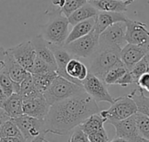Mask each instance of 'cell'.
I'll return each mask as SVG.
<instances>
[{
  "mask_svg": "<svg viewBox=\"0 0 149 142\" xmlns=\"http://www.w3.org/2000/svg\"><path fill=\"white\" fill-rule=\"evenodd\" d=\"M130 72L131 74L133 75L134 79V81H135V84L137 85V82L139 80V79L141 78V76H142L143 74L149 72L148 65V63L146 61V59L143 58L141 60H140L131 70H130Z\"/></svg>",
  "mask_w": 149,
  "mask_h": 142,
  "instance_id": "obj_33",
  "label": "cell"
},
{
  "mask_svg": "<svg viewBox=\"0 0 149 142\" xmlns=\"http://www.w3.org/2000/svg\"><path fill=\"white\" fill-rule=\"evenodd\" d=\"M66 72L72 79L82 83V81L87 77L89 71L81 61L72 58L66 65Z\"/></svg>",
  "mask_w": 149,
  "mask_h": 142,
  "instance_id": "obj_23",
  "label": "cell"
},
{
  "mask_svg": "<svg viewBox=\"0 0 149 142\" xmlns=\"http://www.w3.org/2000/svg\"><path fill=\"white\" fill-rule=\"evenodd\" d=\"M12 120L17 124L26 142H31L42 133L46 132L44 120H38L25 114Z\"/></svg>",
  "mask_w": 149,
  "mask_h": 142,
  "instance_id": "obj_8",
  "label": "cell"
},
{
  "mask_svg": "<svg viewBox=\"0 0 149 142\" xmlns=\"http://www.w3.org/2000/svg\"><path fill=\"white\" fill-rule=\"evenodd\" d=\"M0 86H2L7 97L12 95L13 93H19V84L11 79V78L9 76L8 72L4 68L0 72Z\"/></svg>",
  "mask_w": 149,
  "mask_h": 142,
  "instance_id": "obj_29",
  "label": "cell"
},
{
  "mask_svg": "<svg viewBox=\"0 0 149 142\" xmlns=\"http://www.w3.org/2000/svg\"><path fill=\"white\" fill-rule=\"evenodd\" d=\"M8 97L6 96V94L4 93V92H3V88H2V86H0V102H2V101H3L4 100H6Z\"/></svg>",
  "mask_w": 149,
  "mask_h": 142,
  "instance_id": "obj_41",
  "label": "cell"
},
{
  "mask_svg": "<svg viewBox=\"0 0 149 142\" xmlns=\"http://www.w3.org/2000/svg\"><path fill=\"white\" fill-rule=\"evenodd\" d=\"M121 49L114 46L99 45L96 52L91 57L89 72L103 80L107 72L120 60Z\"/></svg>",
  "mask_w": 149,
  "mask_h": 142,
  "instance_id": "obj_3",
  "label": "cell"
},
{
  "mask_svg": "<svg viewBox=\"0 0 149 142\" xmlns=\"http://www.w3.org/2000/svg\"><path fill=\"white\" fill-rule=\"evenodd\" d=\"M111 125L114 127L116 136L119 138L129 142H149L140 134L136 127L134 115L121 121L112 122Z\"/></svg>",
  "mask_w": 149,
  "mask_h": 142,
  "instance_id": "obj_11",
  "label": "cell"
},
{
  "mask_svg": "<svg viewBox=\"0 0 149 142\" xmlns=\"http://www.w3.org/2000/svg\"><path fill=\"white\" fill-rule=\"evenodd\" d=\"M134 0H88L98 11L107 12H126L127 6H129Z\"/></svg>",
  "mask_w": 149,
  "mask_h": 142,
  "instance_id": "obj_18",
  "label": "cell"
},
{
  "mask_svg": "<svg viewBox=\"0 0 149 142\" xmlns=\"http://www.w3.org/2000/svg\"><path fill=\"white\" fill-rule=\"evenodd\" d=\"M4 69L8 72L9 76L11 79L18 84L22 82L24 79L28 72L24 69L14 58L13 55L10 52L8 49H6V56H5V66Z\"/></svg>",
  "mask_w": 149,
  "mask_h": 142,
  "instance_id": "obj_20",
  "label": "cell"
},
{
  "mask_svg": "<svg viewBox=\"0 0 149 142\" xmlns=\"http://www.w3.org/2000/svg\"><path fill=\"white\" fill-rule=\"evenodd\" d=\"M111 105L110 108L100 112V116L109 124L124 120L138 113L135 102L128 94L115 99Z\"/></svg>",
  "mask_w": 149,
  "mask_h": 142,
  "instance_id": "obj_5",
  "label": "cell"
},
{
  "mask_svg": "<svg viewBox=\"0 0 149 142\" xmlns=\"http://www.w3.org/2000/svg\"><path fill=\"white\" fill-rule=\"evenodd\" d=\"M137 86L149 93V72H147L141 76L137 82Z\"/></svg>",
  "mask_w": 149,
  "mask_h": 142,
  "instance_id": "obj_37",
  "label": "cell"
},
{
  "mask_svg": "<svg viewBox=\"0 0 149 142\" xmlns=\"http://www.w3.org/2000/svg\"><path fill=\"white\" fill-rule=\"evenodd\" d=\"M126 40L127 44L144 45L149 47V31L147 24L136 20H132L127 17L125 21Z\"/></svg>",
  "mask_w": 149,
  "mask_h": 142,
  "instance_id": "obj_10",
  "label": "cell"
},
{
  "mask_svg": "<svg viewBox=\"0 0 149 142\" xmlns=\"http://www.w3.org/2000/svg\"><path fill=\"white\" fill-rule=\"evenodd\" d=\"M5 56H6V49L3 46H0V72L5 66Z\"/></svg>",
  "mask_w": 149,
  "mask_h": 142,
  "instance_id": "obj_38",
  "label": "cell"
},
{
  "mask_svg": "<svg viewBox=\"0 0 149 142\" xmlns=\"http://www.w3.org/2000/svg\"><path fill=\"white\" fill-rule=\"evenodd\" d=\"M135 102L138 113H141L149 118V97L146 96L144 90L138 86L130 94H128Z\"/></svg>",
  "mask_w": 149,
  "mask_h": 142,
  "instance_id": "obj_28",
  "label": "cell"
},
{
  "mask_svg": "<svg viewBox=\"0 0 149 142\" xmlns=\"http://www.w3.org/2000/svg\"><path fill=\"white\" fill-rule=\"evenodd\" d=\"M87 136H88L89 142H108L109 141L108 135L104 127Z\"/></svg>",
  "mask_w": 149,
  "mask_h": 142,
  "instance_id": "obj_34",
  "label": "cell"
},
{
  "mask_svg": "<svg viewBox=\"0 0 149 142\" xmlns=\"http://www.w3.org/2000/svg\"><path fill=\"white\" fill-rule=\"evenodd\" d=\"M47 44H48L49 48L52 50V52H53V55L55 57V60H56V64H57V73H58V75L60 77H63V78H65V79H68L73 83L82 85L81 82L72 79L66 72V65H67L68 62L70 61V59H72L73 57L65 50V48L64 46L51 44L48 42H47Z\"/></svg>",
  "mask_w": 149,
  "mask_h": 142,
  "instance_id": "obj_15",
  "label": "cell"
},
{
  "mask_svg": "<svg viewBox=\"0 0 149 142\" xmlns=\"http://www.w3.org/2000/svg\"><path fill=\"white\" fill-rule=\"evenodd\" d=\"M105 123H106V120L100 116V113H98L88 117L79 127L86 135H89L103 128Z\"/></svg>",
  "mask_w": 149,
  "mask_h": 142,
  "instance_id": "obj_26",
  "label": "cell"
},
{
  "mask_svg": "<svg viewBox=\"0 0 149 142\" xmlns=\"http://www.w3.org/2000/svg\"><path fill=\"white\" fill-rule=\"evenodd\" d=\"M0 107L10 119H15L24 114L23 100L18 93H13L6 100L0 102Z\"/></svg>",
  "mask_w": 149,
  "mask_h": 142,
  "instance_id": "obj_19",
  "label": "cell"
},
{
  "mask_svg": "<svg viewBox=\"0 0 149 142\" xmlns=\"http://www.w3.org/2000/svg\"><path fill=\"white\" fill-rule=\"evenodd\" d=\"M95 31L100 35L107 28L110 27L113 24L118 22H125L127 17L123 12H107V11H99L95 17Z\"/></svg>",
  "mask_w": 149,
  "mask_h": 142,
  "instance_id": "obj_16",
  "label": "cell"
},
{
  "mask_svg": "<svg viewBox=\"0 0 149 142\" xmlns=\"http://www.w3.org/2000/svg\"><path fill=\"white\" fill-rule=\"evenodd\" d=\"M10 118L5 113V112L0 107V127L2 126V124L3 123H4L5 121H7V120H9Z\"/></svg>",
  "mask_w": 149,
  "mask_h": 142,
  "instance_id": "obj_39",
  "label": "cell"
},
{
  "mask_svg": "<svg viewBox=\"0 0 149 142\" xmlns=\"http://www.w3.org/2000/svg\"><path fill=\"white\" fill-rule=\"evenodd\" d=\"M8 50L17 62L28 72L37 57L31 40L24 41L16 46L8 48Z\"/></svg>",
  "mask_w": 149,
  "mask_h": 142,
  "instance_id": "obj_12",
  "label": "cell"
},
{
  "mask_svg": "<svg viewBox=\"0 0 149 142\" xmlns=\"http://www.w3.org/2000/svg\"><path fill=\"white\" fill-rule=\"evenodd\" d=\"M100 45V34L93 28L87 35L65 45V50L75 58L92 57Z\"/></svg>",
  "mask_w": 149,
  "mask_h": 142,
  "instance_id": "obj_6",
  "label": "cell"
},
{
  "mask_svg": "<svg viewBox=\"0 0 149 142\" xmlns=\"http://www.w3.org/2000/svg\"><path fill=\"white\" fill-rule=\"evenodd\" d=\"M134 119L140 134L149 141V118L141 113H136Z\"/></svg>",
  "mask_w": 149,
  "mask_h": 142,
  "instance_id": "obj_31",
  "label": "cell"
},
{
  "mask_svg": "<svg viewBox=\"0 0 149 142\" xmlns=\"http://www.w3.org/2000/svg\"><path fill=\"white\" fill-rule=\"evenodd\" d=\"M34 87L39 92L44 94V93L51 86L52 81L58 76L57 72L52 71L44 73H38V74H31Z\"/></svg>",
  "mask_w": 149,
  "mask_h": 142,
  "instance_id": "obj_24",
  "label": "cell"
},
{
  "mask_svg": "<svg viewBox=\"0 0 149 142\" xmlns=\"http://www.w3.org/2000/svg\"><path fill=\"white\" fill-rule=\"evenodd\" d=\"M119 1H125V0H119Z\"/></svg>",
  "mask_w": 149,
  "mask_h": 142,
  "instance_id": "obj_44",
  "label": "cell"
},
{
  "mask_svg": "<svg viewBox=\"0 0 149 142\" xmlns=\"http://www.w3.org/2000/svg\"><path fill=\"white\" fill-rule=\"evenodd\" d=\"M98 12L99 11L92 4H90L87 2L86 4H84L83 6L79 8L77 10H75L67 18L69 21V24L73 26V25H75V24H77L82 21H85V20H87L89 18L96 17Z\"/></svg>",
  "mask_w": 149,
  "mask_h": 142,
  "instance_id": "obj_22",
  "label": "cell"
},
{
  "mask_svg": "<svg viewBox=\"0 0 149 142\" xmlns=\"http://www.w3.org/2000/svg\"><path fill=\"white\" fill-rule=\"evenodd\" d=\"M87 2L88 0H52L53 5L58 6V9H59L62 14L66 17Z\"/></svg>",
  "mask_w": 149,
  "mask_h": 142,
  "instance_id": "obj_27",
  "label": "cell"
},
{
  "mask_svg": "<svg viewBox=\"0 0 149 142\" xmlns=\"http://www.w3.org/2000/svg\"><path fill=\"white\" fill-rule=\"evenodd\" d=\"M131 84H135V81H134V79L133 75L131 74L130 71H128L117 83V85H119L122 87H127V86H129Z\"/></svg>",
  "mask_w": 149,
  "mask_h": 142,
  "instance_id": "obj_36",
  "label": "cell"
},
{
  "mask_svg": "<svg viewBox=\"0 0 149 142\" xmlns=\"http://www.w3.org/2000/svg\"><path fill=\"white\" fill-rule=\"evenodd\" d=\"M98 113L100 108L97 102L85 93L52 105L44 120L45 130L47 133L64 135Z\"/></svg>",
  "mask_w": 149,
  "mask_h": 142,
  "instance_id": "obj_1",
  "label": "cell"
},
{
  "mask_svg": "<svg viewBox=\"0 0 149 142\" xmlns=\"http://www.w3.org/2000/svg\"><path fill=\"white\" fill-rule=\"evenodd\" d=\"M129 70L123 64L121 60L118 61L105 75L103 81L107 86L117 85L119 80L128 72Z\"/></svg>",
  "mask_w": 149,
  "mask_h": 142,
  "instance_id": "obj_25",
  "label": "cell"
},
{
  "mask_svg": "<svg viewBox=\"0 0 149 142\" xmlns=\"http://www.w3.org/2000/svg\"><path fill=\"white\" fill-rule=\"evenodd\" d=\"M144 58L146 59L147 63H148V69H149V51L148 52V53L146 54V56L144 57Z\"/></svg>",
  "mask_w": 149,
  "mask_h": 142,
  "instance_id": "obj_43",
  "label": "cell"
},
{
  "mask_svg": "<svg viewBox=\"0 0 149 142\" xmlns=\"http://www.w3.org/2000/svg\"><path fill=\"white\" fill-rule=\"evenodd\" d=\"M82 86L86 93L97 103L107 102L113 104L115 100V99H113L108 92L107 85L104 81L91 72H89L87 77L82 81Z\"/></svg>",
  "mask_w": 149,
  "mask_h": 142,
  "instance_id": "obj_7",
  "label": "cell"
},
{
  "mask_svg": "<svg viewBox=\"0 0 149 142\" xmlns=\"http://www.w3.org/2000/svg\"><path fill=\"white\" fill-rule=\"evenodd\" d=\"M126 24L118 22L107 28L100 35V45L114 46L122 49L127 43L126 40Z\"/></svg>",
  "mask_w": 149,
  "mask_h": 142,
  "instance_id": "obj_9",
  "label": "cell"
},
{
  "mask_svg": "<svg viewBox=\"0 0 149 142\" xmlns=\"http://www.w3.org/2000/svg\"><path fill=\"white\" fill-rule=\"evenodd\" d=\"M108 142H129V141H126V140H124V139H122V138H119V137H117V138L113 139V141H108Z\"/></svg>",
  "mask_w": 149,
  "mask_h": 142,
  "instance_id": "obj_42",
  "label": "cell"
},
{
  "mask_svg": "<svg viewBox=\"0 0 149 142\" xmlns=\"http://www.w3.org/2000/svg\"><path fill=\"white\" fill-rule=\"evenodd\" d=\"M0 137H16L24 140L19 128L12 119L5 121L0 127Z\"/></svg>",
  "mask_w": 149,
  "mask_h": 142,
  "instance_id": "obj_30",
  "label": "cell"
},
{
  "mask_svg": "<svg viewBox=\"0 0 149 142\" xmlns=\"http://www.w3.org/2000/svg\"><path fill=\"white\" fill-rule=\"evenodd\" d=\"M46 134H47V133H46V132L42 133L40 135H38V137H36L35 139H33V140H32L31 142H49L45 140V135H46Z\"/></svg>",
  "mask_w": 149,
  "mask_h": 142,
  "instance_id": "obj_40",
  "label": "cell"
},
{
  "mask_svg": "<svg viewBox=\"0 0 149 142\" xmlns=\"http://www.w3.org/2000/svg\"><path fill=\"white\" fill-rule=\"evenodd\" d=\"M51 106L44 97V94L23 100V113L25 115L36 118L38 120H45Z\"/></svg>",
  "mask_w": 149,
  "mask_h": 142,
  "instance_id": "obj_13",
  "label": "cell"
},
{
  "mask_svg": "<svg viewBox=\"0 0 149 142\" xmlns=\"http://www.w3.org/2000/svg\"><path fill=\"white\" fill-rule=\"evenodd\" d=\"M148 51V46L127 44L120 51V60L130 71L140 60L146 56Z\"/></svg>",
  "mask_w": 149,
  "mask_h": 142,
  "instance_id": "obj_14",
  "label": "cell"
},
{
  "mask_svg": "<svg viewBox=\"0 0 149 142\" xmlns=\"http://www.w3.org/2000/svg\"><path fill=\"white\" fill-rule=\"evenodd\" d=\"M95 21H96V18L94 17L89 18L87 20L82 21V22L73 25L72 31L69 32V35L66 38L65 45L70 44L71 42H72L78 38H80L87 35L89 32H91L93 31V29L94 28Z\"/></svg>",
  "mask_w": 149,
  "mask_h": 142,
  "instance_id": "obj_21",
  "label": "cell"
},
{
  "mask_svg": "<svg viewBox=\"0 0 149 142\" xmlns=\"http://www.w3.org/2000/svg\"><path fill=\"white\" fill-rule=\"evenodd\" d=\"M69 24L68 18L57 8L49 12V20L43 26L41 35L46 42L64 46L70 32Z\"/></svg>",
  "mask_w": 149,
  "mask_h": 142,
  "instance_id": "obj_2",
  "label": "cell"
},
{
  "mask_svg": "<svg viewBox=\"0 0 149 142\" xmlns=\"http://www.w3.org/2000/svg\"><path fill=\"white\" fill-rule=\"evenodd\" d=\"M52 71H55V70L51 65H49L46 62H45L44 60H42L41 58H39L38 57H36V58H35L32 65L29 69L28 72H30L31 74H38V73H44V72H52Z\"/></svg>",
  "mask_w": 149,
  "mask_h": 142,
  "instance_id": "obj_32",
  "label": "cell"
},
{
  "mask_svg": "<svg viewBox=\"0 0 149 142\" xmlns=\"http://www.w3.org/2000/svg\"><path fill=\"white\" fill-rule=\"evenodd\" d=\"M86 91L82 85L73 83L63 77L57 76L48 89L44 93V97L50 106L85 93Z\"/></svg>",
  "mask_w": 149,
  "mask_h": 142,
  "instance_id": "obj_4",
  "label": "cell"
},
{
  "mask_svg": "<svg viewBox=\"0 0 149 142\" xmlns=\"http://www.w3.org/2000/svg\"><path fill=\"white\" fill-rule=\"evenodd\" d=\"M31 42L33 44L37 57L41 58L45 62H46L49 65H51L57 72V64H56L53 52L49 48L47 42L45 40L42 35L38 34V36L33 38L31 39Z\"/></svg>",
  "mask_w": 149,
  "mask_h": 142,
  "instance_id": "obj_17",
  "label": "cell"
},
{
  "mask_svg": "<svg viewBox=\"0 0 149 142\" xmlns=\"http://www.w3.org/2000/svg\"><path fill=\"white\" fill-rule=\"evenodd\" d=\"M69 142H89V140L88 136L79 128V127H77L74 128Z\"/></svg>",
  "mask_w": 149,
  "mask_h": 142,
  "instance_id": "obj_35",
  "label": "cell"
}]
</instances>
